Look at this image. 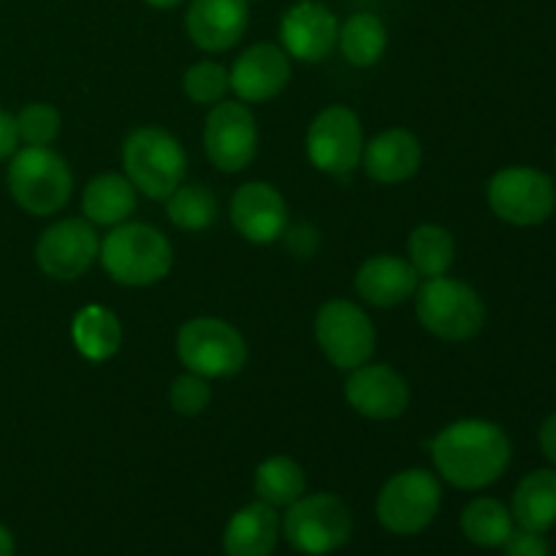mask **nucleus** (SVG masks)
Listing matches in <instances>:
<instances>
[{
    "instance_id": "obj_38",
    "label": "nucleus",
    "mask_w": 556,
    "mask_h": 556,
    "mask_svg": "<svg viewBox=\"0 0 556 556\" xmlns=\"http://www.w3.org/2000/svg\"><path fill=\"white\" fill-rule=\"evenodd\" d=\"M248 3H250V0H248Z\"/></svg>"
},
{
    "instance_id": "obj_30",
    "label": "nucleus",
    "mask_w": 556,
    "mask_h": 556,
    "mask_svg": "<svg viewBox=\"0 0 556 556\" xmlns=\"http://www.w3.org/2000/svg\"><path fill=\"white\" fill-rule=\"evenodd\" d=\"M182 90L193 103L215 106L231 90V85H228V71L220 63H215V60H199V63H193L185 71Z\"/></svg>"
},
{
    "instance_id": "obj_13",
    "label": "nucleus",
    "mask_w": 556,
    "mask_h": 556,
    "mask_svg": "<svg viewBox=\"0 0 556 556\" xmlns=\"http://www.w3.org/2000/svg\"><path fill=\"white\" fill-rule=\"evenodd\" d=\"M101 253V239L90 220L65 217L52 223L36 242V264L52 280H76Z\"/></svg>"
},
{
    "instance_id": "obj_24",
    "label": "nucleus",
    "mask_w": 556,
    "mask_h": 556,
    "mask_svg": "<svg viewBox=\"0 0 556 556\" xmlns=\"http://www.w3.org/2000/svg\"><path fill=\"white\" fill-rule=\"evenodd\" d=\"M71 340L87 362H106L123 345V326L112 309L90 304L76 313Z\"/></svg>"
},
{
    "instance_id": "obj_9",
    "label": "nucleus",
    "mask_w": 556,
    "mask_h": 556,
    "mask_svg": "<svg viewBox=\"0 0 556 556\" xmlns=\"http://www.w3.org/2000/svg\"><path fill=\"white\" fill-rule=\"evenodd\" d=\"M443 503V489L438 478L429 470L413 467V470L396 472L386 481L378 494V521L394 535H418L427 530L438 516Z\"/></svg>"
},
{
    "instance_id": "obj_32",
    "label": "nucleus",
    "mask_w": 556,
    "mask_h": 556,
    "mask_svg": "<svg viewBox=\"0 0 556 556\" xmlns=\"http://www.w3.org/2000/svg\"><path fill=\"white\" fill-rule=\"evenodd\" d=\"M212 402V389L206 383V378L195 372L179 375L177 380L168 389V405H172L174 413L185 418H193L199 413H204Z\"/></svg>"
},
{
    "instance_id": "obj_19",
    "label": "nucleus",
    "mask_w": 556,
    "mask_h": 556,
    "mask_svg": "<svg viewBox=\"0 0 556 556\" xmlns=\"http://www.w3.org/2000/svg\"><path fill=\"white\" fill-rule=\"evenodd\" d=\"M421 277L400 255H372L356 271V293L372 307H396L416 296Z\"/></svg>"
},
{
    "instance_id": "obj_25",
    "label": "nucleus",
    "mask_w": 556,
    "mask_h": 556,
    "mask_svg": "<svg viewBox=\"0 0 556 556\" xmlns=\"http://www.w3.org/2000/svg\"><path fill=\"white\" fill-rule=\"evenodd\" d=\"M337 47L342 49V58L356 68H372L380 63L389 47V30L378 14L369 11H356L340 25V38Z\"/></svg>"
},
{
    "instance_id": "obj_8",
    "label": "nucleus",
    "mask_w": 556,
    "mask_h": 556,
    "mask_svg": "<svg viewBox=\"0 0 556 556\" xmlns=\"http://www.w3.org/2000/svg\"><path fill=\"white\" fill-rule=\"evenodd\" d=\"M489 210L510 226H541L556 210V185L535 166H505L489 179Z\"/></svg>"
},
{
    "instance_id": "obj_11",
    "label": "nucleus",
    "mask_w": 556,
    "mask_h": 556,
    "mask_svg": "<svg viewBox=\"0 0 556 556\" xmlns=\"http://www.w3.org/2000/svg\"><path fill=\"white\" fill-rule=\"evenodd\" d=\"M204 152L215 168L226 174L244 172L258 152V125L242 101H220L204 123Z\"/></svg>"
},
{
    "instance_id": "obj_12",
    "label": "nucleus",
    "mask_w": 556,
    "mask_h": 556,
    "mask_svg": "<svg viewBox=\"0 0 556 556\" xmlns=\"http://www.w3.org/2000/svg\"><path fill=\"white\" fill-rule=\"evenodd\" d=\"M364 155V128L353 109H324L307 130V157L326 174H351Z\"/></svg>"
},
{
    "instance_id": "obj_35",
    "label": "nucleus",
    "mask_w": 556,
    "mask_h": 556,
    "mask_svg": "<svg viewBox=\"0 0 556 556\" xmlns=\"http://www.w3.org/2000/svg\"><path fill=\"white\" fill-rule=\"evenodd\" d=\"M538 443H541L543 456L556 467V413L541 424V432H538Z\"/></svg>"
},
{
    "instance_id": "obj_20",
    "label": "nucleus",
    "mask_w": 556,
    "mask_h": 556,
    "mask_svg": "<svg viewBox=\"0 0 556 556\" xmlns=\"http://www.w3.org/2000/svg\"><path fill=\"white\" fill-rule=\"evenodd\" d=\"M364 172L380 185H400L416 177L421 168V141L405 128H389L364 144Z\"/></svg>"
},
{
    "instance_id": "obj_37",
    "label": "nucleus",
    "mask_w": 556,
    "mask_h": 556,
    "mask_svg": "<svg viewBox=\"0 0 556 556\" xmlns=\"http://www.w3.org/2000/svg\"><path fill=\"white\" fill-rule=\"evenodd\" d=\"M147 5H152V9H161V11H166V9H177L179 3H185V0H144Z\"/></svg>"
},
{
    "instance_id": "obj_15",
    "label": "nucleus",
    "mask_w": 556,
    "mask_h": 556,
    "mask_svg": "<svg viewBox=\"0 0 556 556\" xmlns=\"http://www.w3.org/2000/svg\"><path fill=\"white\" fill-rule=\"evenodd\" d=\"M340 20L318 0H299L282 14L280 41L288 58L320 63L337 49Z\"/></svg>"
},
{
    "instance_id": "obj_17",
    "label": "nucleus",
    "mask_w": 556,
    "mask_h": 556,
    "mask_svg": "<svg viewBox=\"0 0 556 556\" xmlns=\"http://www.w3.org/2000/svg\"><path fill=\"white\" fill-rule=\"evenodd\" d=\"M250 25L248 0H190L185 30L201 52H228Z\"/></svg>"
},
{
    "instance_id": "obj_29",
    "label": "nucleus",
    "mask_w": 556,
    "mask_h": 556,
    "mask_svg": "<svg viewBox=\"0 0 556 556\" xmlns=\"http://www.w3.org/2000/svg\"><path fill=\"white\" fill-rule=\"evenodd\" d=\"M166 215L182 231H204L217 220V199L206 185H179L166 199Z\"/></svg>"
},
{
    "instance_id": "obj_4",
    "label": "nucleus",
    "mask_w": 556,
    "mask_h": 556,
    "mask_svg": "<svg viewBox=\"0 0 556 556\" xmlns=\"http://www.w3.org/2000/svg\"><path fill=\"white\" fill-rule=\"evenodd\" d=\"M5 182H9L11 199L27 215L49 217L68 204L74 174L65 157H60L49 147H22L11 155Z\"/></svg>"
},
{
    "instance_id": "obj_6",
    "label": "nucleus",
    "mask_w": 556,
    "mask_h": 556,
    "mask_svg": "<svg viewBox=\"0 0 556 556\" xmlns=\"http://www.w3.org/2000/svg\"><path fill=\"white\" fill-rule=\"evenodd\" d=\"M177 356L188 372L201 378H231L248 364V342L228 320L201 315L179 329Z\"/></svg>"
},
{
    "instance_id": "obj_5",
    "label": "nucleus",
    "mask_w": 556,
    "mask_h": 556,
    "mask_svg": "<svg viewBox=\"0 0 556 556\" xmlns=\"http://www.w3.org/2000/svg\"><path fill=\"white\" fill-rule=\"evenodd\" d=\"M416 315L424 329L445 342L472 340L486 324L481 293L454 277H429L416 291Z\"/></svg>"
},
{
    "instance_id": "obj_2",
    "label": "nucleus",
    "mask_w": 556,
    "mask_h": 556,
    "mask_svg": "<svg viewBox=\"0 0 556 556\" xmlns=\"http://www.w3.org/2000/svg\"><path fill=\"white\" fill-rule=\"evenodd\" d=\"M98 261L117 286L147 288L172 271L174 250L163 231L147 223H119L103 237Z\"/></svg>"
},
{
    "instance_id": "obj_23",
    "label": "nucleus",
    "mask_w": 556,
    "mask_h": 556,
    "mask_svg": "<svg viewBox=\"0 0 556 556\" xmlns=\"http://www.w3.org/2000/svg\"><path fill=\"white\" fill-rule=\"evenodd\" d=\"M81 212L98 226H119L136 212V188L125 174H98L81 193Z\"/></svg>"
},
{
    "instance_id": "obj_36",
    "label": "nucleus",
    "mask_w": 556,
    "mask_h": 556,
    "mask_svg": "<svg viewBox=\"0 0 556 556\" xmlns=\"http://www.w3.org/2000/svg\"><path fill=\"white\" fill-rule=\"evenodd\" d=\"M14 538H11V532L0 525V556H14Z\"/></svg>"
},
{
    "instance_id": "obj_21",
    "label": "nucleus",
    "mask_w": 556,
    "mask_h": 556,
    "mask_svg": "<svg viewBox=\"0 0 556 556\" xmlns=\"http://www.w3.org/2000/svg\"><path fill=\"white\" fill-rule=\"evenodd\" d=\"M280 538L277 510L266 503H250L228 519L223 532L226 556H271Z\"/></svg>"
},
{
    "instance_id": "obj_33",
    "label": "nucleus",
    "mask_w": 556,
    "mask_h": 556,
    "mask_svg": "<svg viewBox=\"0 0 556 556\" xmlns=\"http://www.w3.org/2000/svg\"><path fill=\"white\" fill-rule=\"evenodd\" d=\"M503 546L505 556H548V543L543 532L525 530V527H519V530L514 527V532H510Z\"/></svg>"
},
{
    "instance_id": "obj_28",
    "label": "nucleus",
    "mask_w": 556,
    "mask_h": 556,
    "mask_svg": "<svg viewBox=\"0 0 556 556\" xmlns=\"http://www.w3.org/2000/svg\"><path fill=\"white\" fill-rule=\"evenodd\" d=\"M454 255L456 244L448 228L438 226V223H424L410 233L407 261L418 271V277H427V280L429 277H443L454 264Z\"/></svg>"
},
{
    "instance_id": "obj_26",
    "label": "nucleus",
    "mask_w": 556,
    "mask_h": 556,
    "mask_svg": "<svg viewBox=\"0 0 556 556\" xmlns=\"http://www.w3.org/2000/svg\"><path fill=\"white\" fill-rule=\"evenodd\" d=\"M253 486L261 503L271 505V508H288L304 494L307 478H304L302 467L288 456H269L255 470Z\"/></svg>"
},
{
    "instance_id": "obj_14",
    "label": "nucleus",
    "mask_w": 556,
    "mask_h": 556,
    "mask_svg": "<svg viewBox=\"0 0 556 556\" xmlns=\"http://www.w3.org/2000/svg\"><path fill=\"white\" fill-rule=\"evenodd\" d=\"M345 400L358 416L394 421L410 407V386L389 364H362L345 380Z\"/></svg>"
},
{
    "instance_id": "obj_7",
    "label": "nucleus",
    "mask_w": 556,
    "mask_h": 556,
    "mask_svg": "<svg viewBox=\"0 0 556 556\" xmlns=\"http://www.w3.org/2000/svg\"><path fill=\"white\" fill-rule=\"evenodd\" d=\"M280 530L286 532V541L299 554L326 556L351 541L353 519L348 505L329 492L299 497L288 505V514L282 519Z\"/></svg>"
},
{
    "instance_id": "obj_31",
    "label": "nucleus",
    "mask_w": 556,
    "mask_h": 556,
    "mask_svg": "<svg viewBox=\"0 0 556 556\" xmlns=\"http://www.w3.org/2000/svg\"><path fill=\"white\" fill-rule=\"evenodd\" d=\"M63 128V117L52 103H27L16 114V134L25 147H52Z\"/></svg>"
},
{
    "instance_id": "obj_3",
    "label": "nucleus",
    "mask_w": 556,
    "mask_h": 556,
    "mask_svg": "<svg viewBox=\"0 0 556 556\" xmlns=\"http://www.w3.org/2000/svg\"><path fill=\"white\" fill-rule=\"evenodd\" d=\"M123 168L139 193L166 201L188 174V155L177 136L157 125H141L125 139Z\"/></svg>"
},
{
    "instance_id": "obj_1",
    "label": "nucleus",
    "mask_w": 556,
    "mask_h": 556,
    "mask_svg": "<svg viewBox=\"0 0 556 556\" xmlns=\"http://www.w3.org/2000/svg\"><path fill=\"white\" fill-rule=\"evenodd\" d=\"M510 438L505 429L483 418H462L440 429L432 440V459L440 476L456 489L492 486L510 465Z\"/></svg>"
},
{
    "instance_id": "obj_10",
    "label": "nucleus",
    "mask_w": 556,
    "mask_h": 556,
    "mask_svg": "<svg viewBox=\"0 0 556 556\" xmlns=\"http://www.w3.org/2000/svg\"><path fill=\"white\" fill-rule=\"evenodd\" d=\"M315 340L337 369H356L375 353V326L351 299H329L315 315Z\"/></svg>"
},
{
    "instance_id": "obj_16",
    "label": "nucleus",
    "mask_w": 556,
    "mask_h": 556,
    "mask_svg": "<svg viewBox=\"0 0 556 556\" xmlns=\"http://www.w3.org/2000/svg\"><path fill=\"white\" fill-rule=\"evenodd\" d=\"M291 81V60L277 43H253L233 60L228 85L242 103H264L280 96Z\"/></svg>"
},
{
    "instance_id": "obj_34",
    "label": "nucleus",
    "mask_w": 556,
    "mask_h": 556,
    "mask_svg": "<svg viewBox=\"0 0 556 556\" xmlns=\"http://www.w3.org/2000/svg\"><path fill=\"white\" fill-rule=\"evenodd\" d=\"M20 144V134H16V117L0 109V161L11 157Z\"/></svg>"
},
{
    "instance_id": "obj_18",
    "label": "nucleus",
    "mask_w": 556,
    "mask_h": 556,
    "mask_svg": "<svg viewBox=\"0 0 556 556\" xmlns=\"http://www.w3.org/2000/svg\"><path fill=\"white\" fill-rule=\"evenodd\" d=\"M231 223L248 242L271 244L286 233L288 204L269 182H248L233 193Z\"/></svg>"
},
{
    "instance_id": "obj_27",
    "label": "nucleus",
    "mask_w": 556,
    "mask_h": 556,
    "mask_svg": "<svg viewBox=\"0 0 556 556\" xmlns=\"http://www.w3.org/2000/svg\"><path fill=\"white\" fill-rule=\"evenodd\" d=\"M516 521L510 516V508H505L494 497H478L462 510V532L470 543L483 548H497L514 532Z\"/></svg>"
},
{
    "instance_id": "obj_22",
    "label": "nucleus",
    "mask_w": 556,
    "mask_h": 556,
    "mask_svg": "<svg viewBox=\"0 0 556 556\" xmlns=\"http://www.w3.org/2000/svg\"><path fill=\"white\" fill-rule=\"evenodd\" d=\"M510 516L525 530H552L556 525V467L532 470L521 478L510 500Z\"/></svg>"
}]
</instances>
